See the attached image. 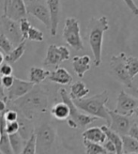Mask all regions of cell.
I'll return each instance as SVG.
<instances>
[{
  "label": "cell",
  "mask_w": 138,
  "mask_h": 154,
  "mask_svg": "<svg viewBox=\"0 0 138 154\" xmlns=\"http://www.w3.org/2000/svg\"><path fill=\"white\" fill-rule=\"evenodd\" d=\"M14 48V45L10 41V38H8L4 33L0 34V49H1L6 55L10 54Z\"/></svg>",
  "instance_id": "cell-31"
},
{
  "label": "cell",
  "mask_w": 138,
  "mask_h": 154,
  "mask_svg": "<svg viewBox=\"0 0 138 154\" xmlns=\"http://www.w3.org/2000/svg\"><path fill=\"white\" fill-rule=\"evenodd\" d=\"M27 14L25 0H11L7 7V10L3 12L4 16L18 22H20L23 18H26Z\"/></svg>",
  "instance_id": "cell-14"
},
{
  "label": "cell",
  "mask_w": 138,
  "mask_h": 154,
  "mask_svg": "<svg viewBox=\"0 0 138 154\" xmlns=\"http://www.w3.org/2000/svg\"><path fill=\"white\" fill-rule=\"evenodd\" d=\"M11 0H4V3H3V12L7 10V7L9 5V2Z\"/></svg>",
  "instance_id": "cell-44"
},
{
  "label": "cell",
  "mask_w": 138,
  "mask_h": 154,
  "mask_svg": "<svg viewBox=\"0 0 138 154\" xmlns=\"http://www.w3.org/2000/svg\"><path fill=\"white\" fill-rule=\"evenodd\" d=\"M34 86L35 84L31 81H25L15 77L13 85L10 88L7 89V102H13L15 100L23 97L28 91L31 90Z\"/></svg>",
  "instance_id": "cell-13"
},
{
  "label": "cell",
  "mask_w": 138,
  "mask_h": 154,
  "mask_svg": "<svg viewBox=\"0 0 138 154\" xmlns=\"http://www.w3.org/2000/svg\"><path fill=\"white\" fill-rule=\"evenodd\" d=\"M90 63H91V58L89 56H87V55L81 56V57L76 56L72 58L73 71L80 77V78H83L85 73L87 71H89Z\"/></svg>",
  "instance_id": "cell-16"
},
{
  "label": "cell",
  "mask_w": 138,
  "mask_h": 154,
  "mask_svg": "<svg viewBox=\"0 0 138 154\" xmlns=\"http://www.w3.org/2000/svg\"><path fill=\"white\" fill-rule=\"evenodd\" d=\"M10 142H11V146L12 148L13 153H22L26 140H25L18 132V133L10 134Z\"/></svg>",
  "instance_id": "cell-26"
},
{
  "label": "cell",
  "mask_w": 138,
  "mask_h": 154,
  "mask_svg": "<svg viewBox=\"0 0 138 154\" xmlns=\"http://www.w3.org/2000/svg\"><path fill=\"white\" fill-rule=\"evenodd\" d=\"M127 68L130 76L133 80L134 77L138 74V57L127 56Z\"/></svg>",
  "instance_id": "cell-29"
},
{
  "label": "cell",
  "mask_w": 138,
  "mask_h": 154,
  "mask_svg": "<svg viewBox=\"0 0 138 154\" xmlns=\"http://www.w3.org/2000/svg\"><path fill=\"white\" fill-rule=\"evenodd\" d=\"M26 4L27 13L34 16L45 26L47 29H51V14L47 0H25Z\"/></svg>",
  "instance_id": "cell-8"
},
{
  "label": "cell",
  "mask_w": 138,
  "mask_h": 154,
  "mask_svg": "<svg viewBox=\"0 0 138 154\" xmlns=\"http://www.w3.org/2000/svg\"><path fill=\"white\" fill-rule=\"evenodd\" d=\"M0 139H1V132H0Z\"/></svg>",
  "instance_id": "cell-47"
},
{
  "label": "cell",
  "mask_w": 138,
  "mask_h": 154,
  "mask_svg": "<svg viewBox=\"0 0 138 154\" xmlns=\"http://www.w3.org/2000/svg\"><path fill=\"white\" fill-rule=\"evenodd\" d=\"M23 154H34L37 153V139H36V134L35 133L32 134L26 142V145L24 147V149L22 151Z\"/></svg>",
  "instance_id": "cell-30"
},
{
  "label": "cell",
  "mask_w": 138,
  "mask_h": 154,
  "mask_svg": "<svg viewBox=\"0 0 138 154\" xmlns=\"http://www.w3.org/2000/svg\"><path fill=\"white\" fill-rule=\"evenodd\" d=\"M26 52V41L22 42L20 44H18L17 46H15L13 48V50L8 54V55L5 56V61L8 63H15L24 56V54Z\"/></svg>",
  "instance_id": "cell-25"
},
{
  "label": "cell",
  "mask_w": 138,
  "mask_h": 154,
  "mask_svg": "<svg viewBox=\"0 0 138 154\" xmlns=\"http://www.w3.org/2000/svg\"><path fill=\"white\" fill-rule=\"evenodd\" d=\"M14 79H15V77L12 76L11 74V75H4L2 76V83H3V86L6 89L8 88H10L13 83H14Z\"/></svg>",
  "instance_id": "cell-37"
},
{
  "label": "cell",
  "mask_w": 138,
  "mask_h": 154,
  "mask_svg": "<svg viewBox=\"0 0 138 154\" xmlns=\"http://www.w3.org/2000/svg\"><path fill=\"white\" fill-rule=\"evenodd\" d=\"M31 24L30 22L27 20V18H23L20 21V27H21V31L23 34V40L26 41L27 40V37H28V32H29V29L31 27Z\"/></svg>",
  "instance_id": "cell-33"
},
{
  "label": "cell",
  "mask_w": 138,
  "mask_h": 154,
  "mask_svg": "<svg viewBox=\"0 0 138 154\" xmlns=\"http://www.w3.org/2000/svg\"><path fill=\"white\" fill-rule=\"evenodd\" d=\"M4 118L7 122L17 121L19 118V112L14 108H8L4 112Z\"/></svg>",
  "instance_id": "cell-34"
},
{
  "label": "cell",
  "mask_w": 138,
  "mask_h": 154,
  "mask_svg": "<svg viewBox=\"0 0 138 154\" xmlns=\"http://www.w3.org/2000/svg\"><path fill=\"white\" fill-rule=\"evenodd\" d=\"M123 1L127 5V7L130 9V11H131L134 15H138V7L134 3L133 0H123Z\"/></svg>",
  "instance_id": "cell-39"
},
{
  "label": "cell",
  "mask_w": 138,
  "mask_h": 154,
  "mask_svg": "<svg viewBox=\"0 0 138 154\" xmlns=\"http://www.w3.org/2000/svg\"><path fill=\"white\" fill-rule=\"evenodd\" d=\"M133 92H134V97H136V98H137V100H138V88L134 89V90H133Z\"/></svg>",
  "instance_id": "cell-45"
},
{
  "label": "cell",
  "mask_w": 138,
  "mask_h": 154,
  "mask_svg": "<svg viewBox=\"0 0 138 154\" xmlns=\"http://www.w3.org/2000/svg\"><path fill=\"white\" fill-rule=\"evenodd\" d=\"M49 11L51 14V36L55 37L57 33L60 16V0H47Z\"/></svg>",
  "instance_id": "cell-15"
},
{
  "label": "cell",
  "mask_w": 138,
  "mask_h": 154,
  "mask_svg": "<svg viewBox=\"0 0 138 154\" xmlns=\"http://www.w3.org/2000/svg\"><path fill=\"white\" fill-rule=\"evenodd\" d=\"M109 29L108 19L106 16L92 18L88 26V43L93 54V60L96 67L102 63V51L104 32Z\"/></svg>",
  "instance_id": "cell-2"
},
{
  "label": "cell",
  "mask_w": 138,
  "mask_h": 154,
  "mask_svg": "<svg viewBox=\"0 0 138 154\" xmlns=\"http://www.w3.org/2000/svg\"><path fill=\"white\" fill-rule=\"evenodd\" d=\"M110 68L115 77L126 88H133V79L130 76L127 68V55L125 53H119L113 56L110 59Z\"/></svg>",
  "instance_id": "cell-6"
},
{
  "label": "cell",
  "mask_w": 138,
  "mask_h": 154,
  "mask_svg": "<svg viewBox=\"0 0 138 154\" xmlns=\"http://www.w3.org/2000/svg\"><path fill=\"white\" fill-rule=\"evenodd\" d=\"M8 109V103L5 99H0V114L4 113Z\"/></svg>",
  "instance_id": "cell-41"
},
{
  "label": "cell",
  "mask_w": 138,
  "mask_h": 154,
  "mask_svg": "<svg viewBox=\"0 0 138 154\" xmlns=\"http://www.w3.org/2000/svg\"><path fill=\"white\" fill-rule=\"evenodd\" d=\"M37 153H49L57 139V129L52 122L45 120L35 128Z\"/></svg>",
  "instance_id": "cell-4"
},
{
  "label": "cell",
  "mask_w": 138,
  "mask_h": 154,
  "mask_svg": "<svg viewBox=\"0 0 138 154\" xmlns=\"http://www.w3.org/2000/svg\"><path fill=\"white\" fill-rule=\"evenodd\" d=\"M0 153H2V152H1V151H0Z\"/></svg>",
  "instance_id": "cell-48"
},
{
  "label": "cell",
  "mask_w": 138,
  "mask_h": 154,
  "mask_svg": "<svg viewBox=\"0 0 138 154\" xmlns=\"http://www.w3.org/2000/svg\"><path fill=\"white\" fill-rule=\"evenodd\" d=\"M18 122L20 124L19 134L25 140H27L28 138L32 135V134H34V131H35V128L33 126V123L31 122V119L26 118L22 113H19Z\"/></svg>",
  "instance_id": "cell-20"
},
{
  "label": "cell",
  "mask_w": 138,
  "mask_h": 154,
  "mask_svg": "<svg viewBox=\"0 0 138 154\" xmlns=\"http://www.w3.org/2000/svg\"><path fill=\"white\" fill-rule=\"evenodd\" d=\"M7 103L8 108L16 109L26 118L32 120L37 116L45 113L47 110L48 94L41 84L35 85L26 95L13 102H7Z\"/></svg>",
  "instance_id": "cell-1"
},
{
  "label": "cell",
  "mask_w": 138,
  "mask_h": 154,
  "mask_svg": "<svg viewBox=\"0 0 138 154\" xmlns=\"http://www.w3.org/2000/svg\"><path fill=\"white\" fill-rule=\"evenodd\" d=\"M102 129L105 133L107 139L112 141L114 143V145L116 146L117 153L118 154L123 153V140H122V136L119 134H118L117 132L113 131L109 126L103 125V126H102Z\"/></svg>",
  "instance_id": "cell-22"
},
{
  "label": "cell",
  "mask_w": 138,
  "mask_h": 154,
  "mask_svg": "<svg viewBox=\"0 0 138 154\" xmlns=\"http://www.w3.org/2000/svg\"><path fill=\"white\" fill-rule=\"evenodd\" d=\"M134 115L136 116V118L138 119V106L136 107V109H135V111H134Z\"/></svg>",
  "instance_id": "cell-46"
},
{
  "label": "cell",
  "mask_w": 138,
  "mask_h": 154,
  "mask_svg": "<svg viewBox=\"0 0 138 154\" xmlns=\"http://www.w3.org/2000/svg\"><path fill=\"white\" fill-rule=\"evenodd\" d=\"M137 106H138L137 98L128 94L124 90H121L118 96L117 107L115 111L118 114L131 117V116L134 114V111Z\"/></svg>",
  "instance_id": "cell-11"
},
{
  "label": "cell",
  "mask_w": 138,
  "mask_h": 154,
  "mask_svg": "<svg viewBox=\"0 0 138 154\" xmlns=\"http://www.w3.org/2000/svg\"><path fill=\"white\" fill-rule=\"evenodd\" d=\"M72 101L81 111L99 119H103L107 123H110L111 119L109 109L106 108V103L109 101V93L107 90H103L101 93L89 98L72 100Z\"/></svg>",
  "instance_id": "cell-3"
},
{
  "label": "cell",
  "mask_w": 138,
  "mask_h": 154,
  "mask_svg": "<svg viewBox=\"0 0 138 154\" xmlns=\"http://www.w3.org/2000/svg\"><path fill=\"white\" fill-rule=\"evenodd\" d=\"M51 72H49L46 69L41 67H31L29 71L28 78L29 81L33 82L35 85L41 84L46 78H48Z\"/></svg>",
  "instance_id": "cell-23"
},
{
  "label": "cell",
  "mask_w": 138,
  "mask_h": 154,
  "mask_svg": "<svg viewBox=\"0 0 138 154\" xmlns=\"http://www.w3.org/2000/svg\"><path fill=\"white\" fill-rule=\"evenodd\" d=\"M103 148L106 149L107 153H117L116 146H115L114 143L112 141H110L109 139H106L103 143Z\"/></svg>",
  "instance_id": "cell-38"
},
{
  "label": "cell",
  "mask_w": 138,
  "mask_h": 154,
  "mask_svg": "<svg viewBox=\"0 0 138 154\" xmlns=\"http://www.w3.org/2000/svg\"><path fill=\"white\" fill-rule=\"evenodd\" d=\"M88 93H89V88L82 81H77L71 85L70 96L72 97V100H80L83 98H86Z\"/></svg>",
  "instance_id": "cell-24"
},
{
  "label": "cell",
  "mask_w": 138,
  "mask_h": 154,
  "mask_svg": "<svg viewBox=\"0 0 138 154\" xmlns=\"http://www.w3.org/2000/svg\"><path fill=\"white\" fill-rule=\"evenodd\" d=\"M5 88L3 86V83H2V76L1 74H0V97L3 98L6 100V102H7V99H6V94H5V91H4Z\"/></svg>",
  "instance_id": "cell-42"
},
{
  "label": "cell",
  "mask_w": 138,
  "mask_h": 154,
  "mask_svg": "<svg viewBox=\"0 0 138 154\" xmlns=\"http://www.w3.org/2000/svg\"><path fill=\"white\" fill-rule=\"evenodd\" d=\"M6 119L4 113L0 114V132H1V139H0V151L2 153H13L12 148L10 142V134L6 130Z\"/></svg>",
  "instance_id": "cell-17"
},
{
  "label": "cell",
  "mask_w": 138,
  "mask_h": 154,
  "mask_svg": "<svg viewBox=\"0 0 138 154\" xmlns=\"http://www.w3.org/2000/svg\"><path fill=\"white\" fill-rule=\"evenodd\" d=\"M70 106L65 102H60L54 105L51 108V115L58 120H65L70 118Z\"/></svg>",
  "instance_id": "cell-21"
},
{
  "label": "cell",
  "mask_w": 138,
  "mask_h": 154,
  "mask_svg": "<svg viewBox=\"0 0 138 154\" xmlns=\"http://www.w3.org/2000/svg\"><path fill=\"white\" fill-rule=\"evenodd\" d=\"M109 115L111 121L108 126L113 131L119 134L121 136L128 134L130 128L133 125L131 118L128 117V116L118 114L115 110H109Z\"/></svg>",
  "instance_id": "cell-12"
},
{
  "label": "cell",
  "mask_w": 138,
  "mask_h": 154,
  "mask_svg": "<svg viewBox=\"0 0 138 154\" xmlns=\"http://www.w3.org/2000/svg\"><path fill=\"white\" fill-rule=\"evenodd\" d=\"M84 146H85V148H86V153H87V154H105V153H107L106 149L103 148V144L84 139Z\"/></svg>",
  "instance_id": "cell-28"
},
{
  "label": "cell",
  "mask_w": 138,
  "mask_h": 154,
  "mask_svg": "<svg viewBox=\"0 0 138 154\" xmlns=\"http://www.w3.org/2000/svg\"><path fill=\"white\" fill-rule=\"evenodd\" d=\"M123 153H138V140L129 134L122 135Z\"/></svg>",
  "instance_id": "cell-27"
},
{
  "label": "cell",
  "mask_w": 138,
  "mask_h": 154,
  "mask_svg": "<svg viewBox=\"0 0 138 154\" xmlns=\"http://www.w3.org/2000/svg\"><path fill=\"white\" fill-rule=\"evenodd\" d=\"M20 129V124L18 120L17 121H12V122H7L6 123V130L9 133V134L18 133Z\"/></svg>",
  "instance_id": "cell-35"
},
{
  "label": "cell",
  "mask_w": 138,
  "mask_h": 154,
  "mask_svg": "<svg viewBox=\"0 0 138 154\" xmlns=\"http://www.w3.org/2000/svg\"><path fill=\"white\" fill-rule=\"evenodd\" d=\"M58 93H59L61 99H62V101L67 103L68 105L70 106V110H71L70 119H72V120H74L76 122V124L78 125V128L86 127V126L89 125L90 123H92L93 121H95L99 119L97 117H94V116L81 113L80 109L73 103L72 97L70 96V93H68V91L65 88H59Z\"/></svg>",
  "instance_id": "cell-7"
},
{
  "label": "cell",
  "mask_w": 138,
  "mask_h": 154,
  "mask_svg": "<svg viewBox=\"0 0 138 154\" xmlns=\"http://www.w3.org/2000/svg\"><path fill=\"white\" fill-rule=\"evenodd\" d=\"M49 80L58 85H71L72 82V76L65 68H57L55 71L51 72L49 75Z\"/></svg>",
  "instance_id": "cell-18"
},
{
  "label": "cell",
  "mask_w": 138,
  "mask_h": 154,
  "mask_svg": "<svg viewBox=\"0 0 138 154\" xmlns=\"http://www.w3.org/2000/svg\"><path fill=\"white\" fill-rule=\"evenodd\" d=\"M62 36L66 43L75 51H83L84 43L81 37L79 21L74 17H69L65 21Z\"/></svg>",
  "instance_id": "cell-5"
},
{
  "label": "cell",
  "mask_w": 138,
  "mask_h": 154,
  "mask_svg": "<svg viewBox=\"0 0 138 154\" xmlns=\"http://www.w3.org/2000/svg\"><path fill=\"white\" fill-rule=\"evenodd\" d=\"M82 136L84 139H87V140H89L92 142H96V143H100V144H103L107 139L106 134L103 132L102 127L101 128H99V127L89 128L82 134Z\"/></svg>",
  "instance_id": "cell-19"
},
{
  "label": "cell",
  "mask_w": 138,
  "mask_h": 154,
  "mask_svg": "<svg viewBox=\"0 0 138 154\" xmlns=\"http://www.w3.org/2000/svg\"><path fill=\"white\" fill-rule=\"evenodd\" d=\"M5 62V56L2 52H0V66Z\"/></svg>",
  "instance_id": "cell-43"
},
{
  "label": "cell",
  "mask_w": 138,
  "mask_h": 154,
  "mask_svg": "<svg viewBox=\"0 0 138 154\" xmlns=\"http://www.w3.org/2000/svg\"><path fill=\"white\" fill-rule=\"evenodd\" d=\"M71 53L66 46L51 44L48 46L46 57L43 60L44 66H56L58 67L63 61L70 59Z\"/></svg>",
  "instance_id": "cell-9"
},
{
  "label": "cell",
  "mask_w": 138,
  "mask_h": 154,
  "mask_svg": "<svg viewBox=\"0 0 138 154\" xmlns=\"http://www.w3.org/2000/svg\"><path fill=\"white\" fill-rule=\"evenodd\" d=\"M1 27L3 33L10 38V41L12 42L14 47L20 44L22 42H24L21 27H20V22L14 21L9 17L2 15Z\"/></svg>",
  "instance_id": "cell-10"
},
{
  "label": "cell",
  "mask_w": 138,
  "mask_h": 154,
  "mask_svg": "<svg viewBox=\"0 0 138 154\" xmlns=\"http://www.w3.org/2000/svg\"><path fill=\"white\" fill-rule=\"evenodd\" d=\"M12 72H13V69L10 63L6 62V63H3L1 66H0V74H1L2 76L11 75V74H12Z\"/></svg>",
  "instance_id": "cell-36"
},
{
  "label": "cell",
  "mask_w": 138,
  "mask_h": 154,
  "mask_svg": "<svg viewBox=\"0 0 138 154\" xmlns=\"http://www.w3.org/2000/svg\"><path fill=\"white\" fill-rule=\"evenodd\" d=\"M128 134L130 136L135 138L136 140H138V125L136 123H133V125L131 126V128H130Z\"/></svg>",
  "instance_id": "cell-40"
},
{
  "label": "cell",
  "mask_w": 138,
  "mask_h": 154,
  "mask_svg": "<svg viewBox=\"0 0 138 154\" xmlns=\"http://www.w3.org/2000/svg\"><path fill=\"white\" fill-rule=\"evenodd\" d=\"M43 32L41 31L40 29H38L34 26H31L29 29V32H28V37H27V40L30 42H43Z\"/></svg>",
  "instance_id": "cell-32"
}]
</instances>
